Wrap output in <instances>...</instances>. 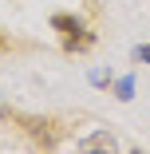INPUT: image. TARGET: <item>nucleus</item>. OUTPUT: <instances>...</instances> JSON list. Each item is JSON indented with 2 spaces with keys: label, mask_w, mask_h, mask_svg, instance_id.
<instances>
[{
  "label": "nucleus",
  "mask_w": 150,
  "mask_h": 154,
  "mask_svg": "<svg viewBox=\"0 0 150 154\" xmlns=\"http://www.w3.org/2000/svg\"><path fill=\"white\" fill-rule=\"evenodd\" d=\"M51 28L63 36V51H87L95 44V36L87 32L79 20H71V16H51Z\"/></svg>",
  "instance_id": "1"
},
{
  "label": "nucleus",
  "mask_w": 150,
  "mask_h": 154,
  "mask_svg": "<svg viewBox=\"0 0 150 154\" xmlns=\"http://www.w3.org/2000/svg\"><path fill=\"white\" fill-rule=\"evenodd\" d=\"M79 150H115V134H111V131H99V134H91V138H83Z\"/></svg>",
  "instance_id": "2"
},
{
  "label": "nucleus",
  "mask_w": 150,
  "mask_h": 154,
  "mask_svg": "<svg viewBox=\"0 0 150 154\" xmlns=\"http://www.w3.org/2000/svg\"><path fill=\"white\" fill-rule=\"evenodd\" d=\"M115 91H118V99H130V91H134V79H118V87H115Z\"/></svg>",
  "instance_id": "3"
},
{
  "label": "nucleus",
  "mask_w": 150,
  "mask_h": 154,
  "mask_svg": "<svg viewBox=\"0 0 150 154\" xmlns=\"http://www.w3.org/2000/svg\"><path fill=\"white\" fill-rule=\"evenodd\" d=\"M134 59H138V63H150V44H142V48H134Z\"/></svg>",
  "instance_id": "4"
},
{
  "label": "nucleus",
  "mask_w": 150,
  "mask_h": 154,
  "mask_svg": "<svg viewBox=\"0 0 150 154\" xmlns=\"http://www.w3.org/2000/svg\"><path fill=\"white\" fill-rule=\"evenodd\" d=\"M91 83H99V87H103V83H111V75H107V71H91Z\"/></svg>",
  "instance_id": "5"
}]
</instances>
